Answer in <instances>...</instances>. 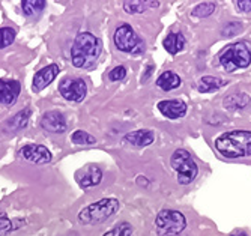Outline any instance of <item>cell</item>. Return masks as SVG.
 <instances>
[{"label":"cell","instance_id":"6da1fadb","mask_svg":"<svg viewBox=\"0 0 251 236\" xmlns=\"http://www.w3.org/2000/svg\"><path fill=\"white\" fill-rule=\"evenodd\" d=\"M101 50H102L101 42L95 35L89 33V32L80 33L75 38V41L73 44V49H71L73 65L80 69L94 68L101 56Z\"/></svg>","mask_w":251,"mask_h":236},{"label":"cell","instance_id":"7a4b0ae2","mask_svg":"<svg viewBox=\"0 0 251 236\" xmlns=\"http://www.w3.org/2000/svg\"><path fill=\"white\" fill-rule=\"evenodd\" d=\"M215 149L224 158L251 157V131H229L214 141Z\"/></svg>","mask_w":251,"mask_h":236},{"label":"cell","instance_id":"3957f363","mask_svg":"<svg viewBox=\"0 0 251 236\" xmlns=\"http://www.w3.org/2000/svg\"><path fill=\"white\" fill-rule=\"evenodd\" d=\"M121 209V203L115 197H105L90 203L78 212V221L84 226H94L107 221Z\"/></svg>","mask_w":251,"mask_h":236},{"label":"cell","instance_id":"277c9868","mask_svg":"<svg viewBox=\"0 0 251 236\" xmlns=\"http://www.w3.org/2000/svg\"><path fill=\"white\" fill-rule=\"evenodd\" d=\"M187 229V218L180 210L163 209L155 217L156 236H179Z\"/></svg>","mask_w":251,"mask_h":236},{"label":"cell","instance_id":"5b68a950","mask_svg":"<svg viewBox=\"0 0 251 236\" xmlns=\"http://www.w3.org/2000/svg\"><path fill=\"white\" fill-rule=\"evenodd\" d=\"M170 166L176 172L177 182L180 185H188L194 182L199 175V167L191 157V154L185 149H176L170 157Z\"/></svg>","mask_w":251,"mask_h":236},{"label":"cell","instance_id":"8992f818","mask_svg":"<svg viewBox=\"0 0 251 236\" xmlns=\"http://www.w3.org/2000/svg\"><path fill=\"white\" fill-rule=\"evenodd\" d=\"M218 59H220L221 66L226 71L233 73L236 69L247 68L251 63V50L244 42H235V44L227 45L220 53Z\"/></svg>","mask_w":251,"mask_h":236},{"label":"cell","instance_id":"52a82bcc","mask_svg":"<svg viewBox=\"0 0 251 236\" xmlns=\"http://www.w3.org/2000/svg\"><path fill=\"white\" fill-rule=\"evenodd\" d=\"M113 41H115L116 49L122 53L140 54L145 52V44L142 42V39L139 36H137V33L134 32V29L129 25H121L115 32Z\"/></svg>","mask_w":251,"mask_h":236},{"label":"cell","instance_id":"ba28073f","mask_svg":"<svg viewBox=\"0 0 251 236\" xmlns=\"http://www.w3.org/2000/svg\"><path fill=\"white\" fill-rule=\"evenodd\" d=\"M59 92L66 101L80 103L84 100L87 93V86L83 79L78 77H66L59 83Z\"/></svg>","mask_w":251,"mask_h":236},{"label":"cell","instance_id":"9c48e42d","mask_svg":"<svg viewBox=\"0 0 251 236\" xmlns=\"http://www.w3.org/2000/svg\"><path fill=\"white\" fill-rule=\"evenodd\" d=\"M75 181L81 188H94L102 181V170L97 164H86L84 167L77 170Z\"/></svg>","mask_w":251,"mask_h":236},{"label":"cell","instance_id":"30bf717a","mask_svg":"<svg viewBox=\"0 0 251 236\" xmlns=\"http://www.w3.org/2000/svg\"><path fill=\"white\" fill-rule=\"evenodd\" d=\"M21 157L32 164H49L53 158L51 152L42 145H26L21 148Z\"/></svg>","mask_w":251,"mask_h":236},{"label":"cell","instance_id":"8fae6325","mask_svg":"<svg viewBox=\"0 0 251 236\" xmlns=\"http://www.w3.org/2000/svg\"><path fill=\"white\" fill-rule=\"evenodd\" d=\"M158 110L161 111L166 117L169 119H179V117L185 116L188 105L185 101L177 100V98H172V100H163L158 103Z\"/></svg>","mask_w":251,"mask_h":236},{"label":"cell","instance_id":"7c38bea8","mask_svg":"<svg viewBox=\"0 0 251 236\" xmlns=\"http://www.w3.org/2000/svg\"><path fill=\"white\" fill-rule=\"evenodd\" d=\"M41 127L49 131V132H54V134H62L66 131L68 124L63 113L60 111H47L41 119Z\"/></svg>","mask_w":251,"mask_h":236},{"label":"cell","instance_id":"4fadbf2b","mask_svg":"<svg viewBox=\"0 0 251 236\" xmlns=\"http://www.w3.org/2000/svg\"><path fill=\"white\" fill-rule=\"evenodd\" d=\"M59 71H60V68L56 63L47 65L45 68L39 69L38 73L35 74V77H33V84H32L33 92H41L42 89L47 87L57 77Z\"/></svg>","mask_w":251,"mask_h":236},{"label":"cell","instance_id":"5bb4252c","mask_svg":"<svg viewBox=\"0 0 251 236\" xmlns=\"http://www.w3.org/2000/svg\"><path fill=\"white\" fill-rule=\"evenodd\" d=\"M21 86L17 80L0 79V104L11 105L17 101Z\"/></svg>","mask_w":251,"mask_h":236},{"label":"cell","instance_id":"9a60e30c","mask_svg":"<svg viewBox=\"0 0 251 236\" xmlns=\"http://www.w3.org/2000/svg\"><path fill=\"white\" fill-rule=\"evenodd\" d=\"M155 134L151 130H137L132 132H128L125 135V141L135 148H146L151 143H153Z\"/></svg>","mask_w":251,"mask_h":236},{"label":"cell","instance_id":"2e32d148","mask_svg":"<svg viewBox=\"0 0 251 236\" xmlns=\"http://www.w3.org/2000/svg\"><path fill=\"white\" fill-rule=\"evenodd\" d=\"M250 97L244 92H236V93H230L227 95L223 101V105L226 110L229 111H238V110H244L248 104H250Z\"/></svg>","mask_w":251,"mask_h":236},{"label":"cell","instance_id":"e0dca14e","mask_svg":"<svg viewBox=\"0 0 251 236\" xmlns=\"http://www.w3.org/2000/svg\"><path fill=\"white\" fill-rule=\"evenodd\" d=\"M29 117H30V108L20 110L18 113H15L12 117H9V119L5 122V130L15 132V131L26 128L29 124Z\"/></svg>","mask_w":251,"mask_h":236},{"label":"cell","instance_id":"ac0fdd59","mask_svg":"<svg viewBox=\"0 0 251 236\" xmlns=\"http://www.w3.org/2000/svg\"><path fill=\"white\" fill-rule=\"evenodd\" d=\"M180 83H182L180 77L176 73H173V71H164V73L156 79V86L164 92H170L179 87Z\"/></svg>","mask_w":251,"mask_h":236},{"label":"cell","instance_id":"d6986e66","mask_svg":"<svg viewBox=\"0 0 251 236\" xmlns=\"http://www.w3.org/2000/svg\"><path fill=\"white\" fill-rule=\"evenodd\" d=\"M164 49L167 50V53L170 54H177L179 52L184 50L185 47V38L182 33L177 32H172L166 36V39L163 41Z\"/></svg>","mask_w":251,"mask_h":236},{"label":"cell","instance_id":"ffe728a7","mask_svg":"<svg viewBox=\"0 0 251 236\" xmlns=\"http://www.w3.org/2000/svg\"><path fill=\"white\" fill-rule=\"evenodd\" d=\"M224 84H227V81H224L218 77L204 76L199 80V90L203 93H209V92H215V90L221 89Z\"/></svg>","mask_w":251,"mask_h":236},{"label":"cell","instance_id":"44dd1931","mask_svg":"<svg viewBox=\"0 0 251 236\" xmlns=\"http://www.w3.org/2000/svg\"><path fill=\"white\" fill-rule=\"evenodd\" d=\"M158 2H143V0H135V2H124V9L128 14H142L149 8L158 6Z\"/></svg>","mask_w":251,"mask_h":236},{"label":"cell","instance_id":"7402d4cb","mask_svg":"<svg viewBox=\"0 0 251 236\" xmlns=\"http://www.w3.org/2000/svg\"><path fill=\"white\" fill-rule=\"evenodd\" d=\"M45 6H47L45 0H25V2L21 3V9L27 17L39 14L41 11L45 9Z\"/></svg>","mask_w":251,"mask_h":236},{"label":"cell","instance_id":"603a6c76","mask_svg":"<svg viewBox=\"0 0 251 236\" xmlns=\"http://www.w3.org/2000/svg\"><path fill=\"white\" fill-rule=\"evenodd\" d=\"M132 235H134V227L129 223L122 221V223L116 224L115 227H111L102 236H132Z\"/></svg>","mask_w":251,"mask_h":236},{"label":"cell","instance_id":"cb8c5ba5","mask_svg":"<svg viewBox=\"0 0 251 236\" xmlns=\"http://www.w3.org/2000/svg\"><path fill=\"white\" fill-rule=\"evenodd\" d=\"M215 9H217V3H215V2H204V3H199V5L191 11V15H193V17H197V18H206V17H209Z\"/></svg>","mask_w":251,"mask_h":236},{"label":"cell","instance_id":"d4e9b609","mask_svg":"<svg viewBox=\"0 0 251 236\" xmlns=\"http://www.w3.org/2000/svg\"><path fill=\"white\" fill-rule=\"evenodd\" d=\"M71 140L74 141L75 145H80V146H87V145H94L95 143V137H92L89 132H86L83 130L74 131L73 135H71Z\"/></svg>","mask_w":251,"mask_h":236},{"label":"cell","instance_id":"484cf974","mask_svg":"<svg viewBox=\"0 0 251 236\" xmlns=\"http://www.w3.org/2000/svg\"><path fill=\"white\" fill-rule=\"evenodd\" d=\"M241 30H242V25H241L239 21H229L227 25L223 26L221 35H223L224 38H233V36H236Z\"/></svg>","mask_w":251,"mask_h":236},{"label":"cell","instance_id":"4316f807","mask_svg":"<svg viewBox=\"0 0 251 236\" xmlns=\"http://www.w3.org/2000/svg\"><path fill=\"white\" fill-rule=\"evenodd\" d=\"M15 39V30L12 27H0V49L9 47Z\"/></svg>","mask_w":251,"mask_h":236},{"label":"cell","instance_id":"83f0119b","mask_svg":"<svg viewBox=\"0 0 251 236\" xmlns=\"http://www.w3.org/2000/svg\"><path fill=\"white\" fill-rule=\"evenodd\" d=\"M126 77V68L119 65L116 68H113L110 73H108V79L110 81H121Z\"/></svg>","mask_w":251,"mask_h":236},{"label":"cell","instance_id":"f1b7e54d","mask_svg":"<svg viewBox=\"0 0 251 236\" xmlns=\"http://www.w3.org/2000/svg\"><path fill=\"white\" fill-rule=\"evenodd\" d=\"M12 229V221L6 217V214H0V236L8 235Z\"/></svg>","mask_w":251,"mask_h":236},{"label":"cell","instance_id":"f546056e","mask_svg":"<svg viewBox=\"0 0 251 236\" xmlns=\"http://www.w3.org/2000/svg\"><path fill=\"white\" fill-rule=\"evenodd\" d=\"M235 8L239 12H248V11H251V0H241V2H235Z\"/></svg>","mask_w":251,"mask_h":236},{"label":"cell","instance_id":"4dcf8cb0","mask_svg":"<svg viewBox=\"0 0 251 236\" xmlns=\"http://www.w3.org/2000/svg\"><path fill=\"white\" fill-rule=\"evenodd\" d=\"M230 236H248L245 232H242V230H238V232H233V233H230Z\"/></svg>","mask_w":251,"mask_h":236},{"label":"cell","instance_id":"1f68e13d","mask_svg":"<svg viewBox=\"0 0 251 236\" xmlns=\"http://www.w3.org/2000/svg\"><path fill=\"white\" fill-rule=\"evenodd\" d=\"M65 236H80V235L75 233V232H71V233H68V235H65Z\"/></svg>","mask_w":251,"mask_h":236}]
</instances>
